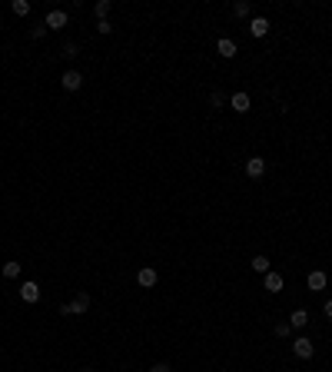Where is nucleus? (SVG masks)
I'll list each match as a JSON object with an SVG mask.
<instances>
[{
	"instance_id": "obj_22",
	"label": "nucleus",
	"mask_w": 332,
	"mask_h": 372,
	"mask_svg": "<svg viewBox=\"0 0 332 372\" xmlns=\"http://www.w3.org/2000/svg\"><path fill=\"white\" fill-rule=\"evenodd\" d=\"M64 57L73 60V57H77V43H64Z\"/></svg>"
},
{
	"instance_id": "obj_2",
	"label": "nucleus",
	"mask_w": 332,
	"mask_h": 372,
	"mask_svg": "<svg viewBox=\"0 0 332 372\" xmlns=\"http://www.w3.org/2000/svg\"><path fill=\"white\" fill-rule=\"evenodd\" d=\"M43 24H47V30H64V27L70 24V17H67V10H50Z\"/></svg>"
},
{
	"instance_id": "obj_11",
	"label": "nucleus",
	"mask_w": 332,
	"mask_h": 372,
	"mask_svg": "<svg viewBox=\"0 0 332 372\" xmlns=\"http://www.w3.org/2000/svg\"><path fill=\"white\" fill-rule=\"evenodd\" d=\"M249 33H253V37H266V33H269V20H266V17H253V20H249Z\"/></svg>"
},
{
	"instance_id": "obj_7",
	"label": "nucleus",
	"mask_w": 332,
	"mask_h": 372,
	"mask_svg": "<svg viewBox=\"0 0 332 372\" xmlns=\"http://www.w3.org/2000/svg\"><path fill=\"white\" fill-rule=\"evenodd\" d=\"M156 270H153V266H143V270L140 273H136V283H140L143 286V289H150V286H156Z\"/></svg>"
},
{
	"instance_id": "obj_12",
	"label": "nucleus",
	"mask_w": 332,
	"mask_h": 372,
	"mask_svg": "<svg viewBox=\"0 0 332 372\" xmlns=\"http://www.w3.org/2000/svg\"><path fill=\"white\" fill-rule=\"evenodd\" d=\"M70 309H73V316L87 312V309H90V296L87 293H77V296H73V302H70Z\"/></svg>"
},
{
	"instance_id": "obj_23",
	"label": "nucleus",
	"mask_w": 332,
	"mask_h": 372,
	"mask_svg": "<svg viewBox=\"0 0 332 372\" xmlns=\"http://www.w3.org/2000/svg\"><path fill=\"white\" fill-rule=\"evenodd\" d=\"M322 309H325V316L332 319V299H325V306H322Z\"/></svg>"
},
{
	"instance_id": "obj_13",
	"label": "nucleus",
	"mask_w": 332,
	"mask_h": 372,
	"mask_svg": "<svg viewBox=\"0 0 332 372\" xmlns=\"http://www.w3.org/2000/svg\"><path fill=\"white\" fill-rule=\"evenodd\" d=\"M253 270L259 273V276H266V273H272V262H269V256H256V259H253Z\"/></svg>"
},
{
	"instance_id": "obj_18",
	"label": "nucleus",
	"mask_w": 332,
	"mask_h": 372,
	"mask_svg": "<svg viewBox=\"0 0 332 372\" xmlns=\"http://www.w3.org/2000/svg\"><path fill=\"white\" fill-rule=\"evenodd\" d=\"M10 7H14V14H17V17H27V14H30V0H14Z\"/></svg>"
},
{
	"instance_id": "obj_9",
	"label": "nucleus",
	"mask_w": 332,
	"mask_h": 372,
	"mask_svg": "<svg viewBox=\"0 0 332 372\" xmlns=\"http://www.w3.org/2000/svg\"><path fill=\"white\" fill-rule=\"evenodd\" d=\"M262 286H266L269 293H283V276H279V273H266V276H262Z\"/></svg>"
},
{
	"instance_id": "obj_25",
	"label": "nucleus",
	"mask_w": 332,
	"mask_h": 372,
	"mask_svg": "<svg viewBox=\"0 0 332 372\" xmlns=\"http://www.w3.org/2000/svg\"><path fill=\"white\" fill-rule=\"evenodd\" d=\"M83 372H90V369H83Z\"/></svg>"
},
{
	"instance_id": "obj_10",
	"label": "nucleus",
	"mask_w": 332,
	"mask_h": 372,
	"mask_svg": "<svg viewBox=\"0 0 332 372\" xmlns=\"http://www.w3.org/2000/svg\"><path fill=\"white\" fill-rule=\"evenodd\" d=\"M230 107H233V110H236V113H246V110H249V107H253V103H249V93H243V90H239V93H233Z\"/></svg>"
},
{
	"instance_id": "obj_8",
	"label": "nucleus",
	"mask_w": 332,
	"mask_h": 372,
	"mask_svg": "<svg viewBox=\"0 0 332 372\" xmlns=\"http://www.w3.org/2000/svg\"><path fill=\"white\" fill-rule=\"evenodd\" d=\"M20 299H24V302H37V299H40V286L33 283V279L20 286Z\"/></svg>"
},
{
	"instance_id": "obj_14",
	"label": "nucleus",
	"mask_w": 332,
	"mask_h": 372,
	"mask_svg": "<svg viewBox=\"0 0 332 372\" xmlns=\"http://www.w3.org/2000/svg\"><path fill=\"white\" fill-rule=\"evenodd\" d=\"M306 323H309V312H306V309H296L293 316H289V326H293V329H302Z\"/></svg>"
},
{
	"instance_id": "obj_3",
	"label": "nucleus",
	"mask_w": 332,
	"mask_h": 372,
	"mask_svg": "<svg viewBox=\"0 0 332 372\" xmlns=\"http://www.w3.org/2000/svg\"><path fill=\"white\" fill-rule=\"evenodd\" d=\"M60 87L70 90V93H73V90H80V87H83V73H80V70H67L64 77H60Z\"/></svg>"
},
{
	"instance_id": "obj_5",
	"label": "nucleus",
	"mask_w": 332,
	"mask_h": 372,
	"mask_svg": "<svg viewBox=\"0 0 332 372\" xmlns=\"http://www.w3.org/2000/svg\"><path fill=\"white\" fill-rule=\"evenodd\" d=\"M325 283H329V276H325L322 270H312V273L306 276V286L312 289V293H322V289H325Z\"/></svg>"
},
{
	"instance_id": "obj_6",
	"label": "nucleus",
	"mask_w": 332,
	"mask_h": 372,
	"mask_svg": "<svg viewBox=\"0 0 332 372\" xmlns=\"http://www.w3.org/2000/svg\"><path fill=\"white\" fill-rule=\"evenodd\" d=\"M216 54H219L223 60H233V57H236V40L219 37V43H216Z\"/></svg>"
},
{
	"instance_id": "obj_20",
	"label": "nucleus",
	"mask_w": 332,
	"mask_h": 372,
	"mask_svg": "<svg viewBox=\"0 0 332 372\" xmlns=\"http://www.w3.org/2000/svg\"><path fill=\"white\" fill-rule=\"evenodd\" d=\"M30 37L33 40H43V37H47V24H43V27H30Z\"/></svg>"
},
{
	"instance_id": "obj_21",
	"label": "nucleus",
	"mask_w": 332,
	"mask_h": 372,
	"mask_svg": "<svg viewBox=\"0 0 332 372\" xmlns=\"http://www.w3.org/2000/svg\"><path fill=\"white\" fill-rule=\"evenodd\" d=\"M96 30L106 37V33H113V24H110V20H100V24H96Z\"/></svg>"
},
{
	"instance_id": "obj_15",
	"label": "nucleus",
	"mask_w": 332,
	"mask_h": 372,
	"mask_svg": "<svg viewBox=\"0 0 332 372\" xmlns=\"http://www.w3.org/2000/svg\"><path fill=\"white\" fill-rule=\"evenodd\" d=\"M253 14V4H249V0H236V4H233V17H249Z\"/></svg>"
},
{
	"instance_id": "obj_4",
	"label": "nucleus",
	"mask_w": 332,
	"mask_h": 372,
	"mask_svg": "<svg viewBox=\"0 0 332 372\" xmlns=\"http://www.w3.org/2000/svg\"><path fill=\"white\" fill-rule=\"evenodd\" d=\"M262 173H266V160H262V156H249V160H246V176H249V180H259Z\"/></svg>"
},
{
	"instance_id": "obj_1",
	"label": "nucleus",
	"mask_w": 332,
	"mask_h": 372,
	"mask_svg": "<svg viewBox=\"0 0 332 372\" xmlns=\"http://www.w3.org/2000/svg\"><path fill=\"white\" fill-rule=\"evenodd\" d=\"M312 352H316V346H312V339H306V336H299V339L293 342V356L296 359H312Z\"/></svg>"
},
{
	"instance_id": "obj_16",
	"label": "nucleus",
	"mask_w": 332,
	"mask_h": 372,
	"mask_svg": "<svg viewBox=\"0 0 332 372\" xmlns=\"http://www.w3.org/2000/svg\"><path fill=\"white\" fill-rule=\"evenodd\" d=\"M0 273H4V279H17V276H20V262H14V259L4 262V266H0Z\"/></svg>"
},
{
	"instance_id": "obj_17",
	"label": "nucleus",
	"mask_w": 332,
	"mask_h": 372,
	"mask_svg": "<svg viewBox=\"0 0 332 372\" xmlns=\"http://www.w3.org/2000/svg\"><path fill=\"white\" fill-rule=\"evenodd\" d=\"M110 10H113V4H110V0H96V7H93V14H96V17H100V20H106V14H110Z\"/></svg>"
},
{
	"instance_id": "obj_24",
	"label": "nucleus",
	"mask_w": 332,
	"mask_h": 372,
	"mask_svg": "<svg viewBox=\"0 0 332 372\" xmlns=\"http://www.w3.org/2000/svg\"><path fill=\"white\" fill-rule=\"evenodd\" d=\"M150 372H170V369H166V365H163V362H159V365H153V369H150Z\"/></svg>"
},
{
	"instance_id": "obj_19",
	"label": "nucleus",
	"mask_w": 332,
	"mask_h": 372,
	"mask_svg": "<svg viewBox=\"0 0 332 372\" xmlns=\"http://www.w3.org/2000/svg\"><path fill=\"white\" fill-rule=\"evenodd\" d=\"M272 333H276L279 339H286V336L293 333V326H289V323H276V329H272Z\"/></svg>"
}]
</instances>
